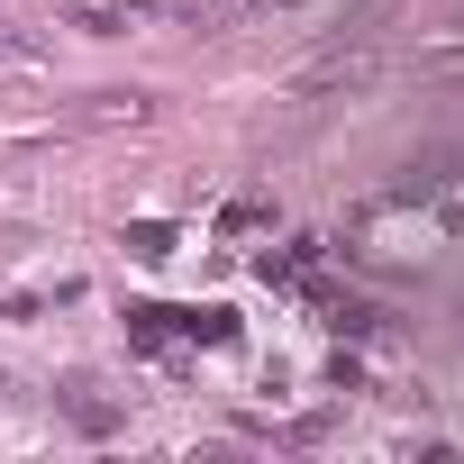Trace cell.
<instances>
[{
  "mask_svg": "<svg viewBox=\"0 0 464 464\" xmlns=\"http://www.w3.org/2000/svg\"><path fill=\"white\" fill-rule=\"evenodd\" d=\"M173 328L200 337V346H237V310H218V301L209 310H173Z\"/></svg>",
  "mask_w": 464,
  "mask_h": 464,
  "instance_id": "cell-1",
  "label": "cell"
},
{
  "mask_svg": "<svg viewBox=\"0 0 464 464\" xmlns=\"http://www.w3.org/2000/svg\"><path fill=\"white\" fill-rule=\"evenodd\" d=\"M64 419H73L82 437H110V428H119V410H110V401H82V392L64 401Z\"/></svg>",
  "mask_w": 464,
  "mask_h": 464,
  "instance_id": "cell-4",
  "label": "cell"
},
{
  "mask_svg": "<svg viewBox=\"0 0 464 464\" xmlns=\"http://www.w3.org/2000/svg\"><path fill=\"white\" fill-rule=\"evenodd\" d=\"M164 337H173V310H155V301H137V310H128V346H146V355H164Z\"/></svg>",
  "mask_w": 464,
  "mask_h": 464,
  "instance_id": "cell-2",
  "label": "cell"
},
{
  "mask_svg": "<svg viewBox=\"0 0 464 464\" xmlns=\"http://www.w3.org/2000/svg\"><path fill=\"white\" fill-rule=\"evenodd\" d=\"M128 256H137V265H164V256H173V227H164V218H137V227H128Z\"/></svg>",
  "mask_w": 464,
  "mask_h": 464,
  "instance_id": "cell-3",
  "label": "cell"
},
{
  "mask_svg": "<svg viewBox=\"0 0 464 464\" xmlns=\"http://www.w3.org/2000/svg\"><path fill=\"white\" fill-rule=\"evenodd\" d=\"M218 227H227V237H246V227H265V200H227V209H218Z\"/></svg>",
  "mask_w": 464,
  "mask_h": 464,
  "instance_id": "cell-5",
  "label": "cell"
}]
</instances>
